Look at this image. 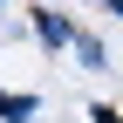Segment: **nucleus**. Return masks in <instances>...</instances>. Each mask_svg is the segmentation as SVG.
Returning <instances> with one entry per match:
<instances>
[{"instance_id": "obj_1", "label": "nucleus", "mask_w": 123, "mask_h": 123, "mask_svg": "<svg viewBox=\"0 0 123 123\" xmlns=\"http://www.w3.org/2000/svg\"><path fill=\"white\" fill-rule=\"evenodd\" d=\"M34 34H41V48H75L68 14H48V7H41V14H34Z\"/></svg>"}, {"instance_id": "obj_2", "label": "nucleus", "mask_w": 123, "mask_h": 123, "mask_svg": "<svg viewBox=\"0 0 123 123\" xmlns=\"http://www.w3.org/2000/svg\"><path fill=\"white\" fill-rule=\"evenodd\" d=\"M0 116H7V123H27V116H34V96H7V89H0Z\"/></svg>"}, {"instance_id": "obj_3", "label": "nucleus", "mask_w": 123, "mask_h": 123, "mask_svg": "<svg viewBox=\"0 0 123 123\" xmlns=\"http://www.w3.org/2000/svg\"><path fill=\"white\" fill-rule=\"evenodd\" d=\"M75 55H82V68H103V41L96 34H75Z\"/></svg>"}, {"instance_id": "obj_4", "label": "nucleus", "mask_w": 123, "mask_h": 123, "mask_svg": "<svg viewBox=\"0 0 123 123\" xmlns=\"http://www.w3.org/2000/svg\"><path fill=\"white\" fill-rule=\"evenodd\" d=\"M89 123H123V116L110 110V103H96V110H89Z\"/></svg>"}, {"instance_id": "obj_5", "label": "nucleus", "mask_w": 123, "mask_h": 123, "mask_svg": "<svg viewBox=\"0 0 123 123\" xmlns=\"http://www.w3.org/2000/svg\"><path fill=\"white\" fill-rule=\"evenodd\" d=\"M110 14H123V0H110Z\"/></svg>"}]
</instances>
